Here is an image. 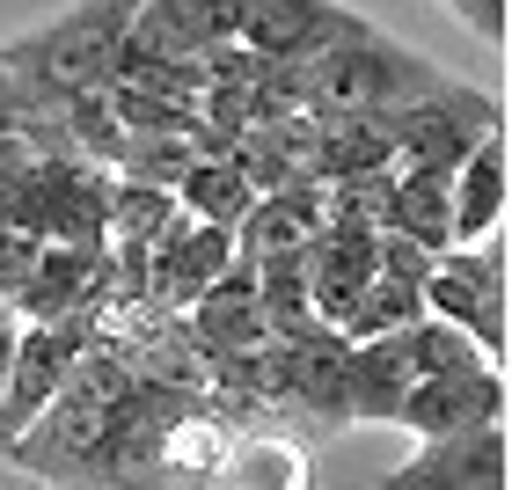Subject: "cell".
Listing matches in <instances>:
<instances>
[{
  "label": "cell",
  "instance_id": "cell-10",
  "mask_svg": "<svg viewBox=\"0 0 512 490\" xmlns=\"http://www.w3.org/2000/svg\"><path fill=\"white\" fill-rule=\"evenodd\" d=\"M286 410H308L315 425H352V410H344V337H337V330L293 337V359H286Z\"/></svg>",
  "mask_w": 512,
  "mask_h": 490
},
{
  "label": "cell",
  "instance_id": "cell-12",
  "mask_svg": "<svg viewBox=\"0 0 512 490\" xmlns=\"http://www.w3.org/2000/svg\"><path fill=\"white\" fill-rule=\"evenodd\" d=\"M447 176L454 169H403V176H388V220L381 227H403V235H417L425 249H454Z\"/></svg>",
  "mask_w": 512,
  "mask_h": 490
},
{
  "label": "cell",
  "instance_id": "cell-15",
  "mask_svg": "<svg viewBox=\"0 0 512 490\" xmlns=\"http://www.w3.org/2000/svg\"><path fill=\"white\" fill-rule=\"evenodd\" d=\"M147 8L161 15V30H169L176 44H213V37H235V0H147Z\"/></svg>",
  "mask_w": 512,
  "mask_h": 490
},
{
  "label": "cell",
  "instance_id": "cell-6",
  "mask_svg": "<svg viewBox=\"0 0 512 490\" xmlns=\"http://www.w3.org/2000/svg\"><path fill=\"white\" fill-rule=\"evenodd\" d=\"M403 432H469V425H505V366H469V373H417L395 410Z\"/></svg>",
  "mask_w": 512,
  "mask_h": 490
},
{
  "label": "cell",
  "instance_id": "cell-19",
  "mask_svg": "<svg viewBox=\"0 0 512 490\" xmlns=\"http://www.w3.org/2000/svg\"><path fill=\"white\" fill-rule=\"evenodd\" d=\"M447 8L469 22L483 44H505V30H512V0H447Z\"/></svg>",
  "mask_w": 512,
  "mask_h": 490
},
{
  "label": "cell",
  "instance_id": "cell-20",
  "mask_svg": "<svg viewBox=\"0 0 512 490\" xmlns=\"http://www.w3.org/2000/svg\"><path fill=\"white\" fill-rule=\"evenodd\" d=\"M15 337H22V308L0 293V381H8V359H15Z\"/></svg>",
  "mask_w": 512,
  "mask_h": 490
},
{
  "label": "cell",
  "instance_id": "cell-8",
  "mask_svg": "<svg viewBox=\"0 0 512 490\" xmlns=\"http://www.w3.org/2000/svg\"><path fill=\"white\" fill-rule=\"evenodd\" d=\"M410 381H417V366H410L403 330L344 337V410H352V425H395Z\"/></svg>",
  "mask_w": 512,
  "mask_h": 490
},
{
  "label": "cell",
  "instance_id": "cell-9",
  "mask_svg": "<svg viewBox=\"0 0 512 490\" xmlns=\"http://www.w3.org/2000/svg\"><path fill=\"white\" fill-rule=\"evenodd\" d=\"M447 198H454V242H491L505 227V125L483 132L476 147L454 161Z\"/></svg>",
  "mask_w": 512,
  "mask_h": 490
},
{
  "label": "cell",
  "instance_id": "cell-17",
  "mask_svg": "<svg viewBox=\"0 0 512 490\" xmlns=\"http://www.w3.org/2000/svg\"><path fill=\"white\" fill-rule=\"evenodd\" d=\"M37 242H44V235H30V227H8V220H0V293H15L22 278H30Z\"/></svg>",
  "mask_w": 512,
  "mask_h": 490
},
{
  "label": "cell",
  "instance_id": "cell-14",
  "mask_svg": "<svg viewBox=\"0 0 512 490\" xmlns=\"http://www.w3.org/2000/svg\"><path fill=\"white\" fill-rule=\"evenodd\" d=\"M249 198H256L249 176L227 154H198L191 169L176 176V205H183V213H198V220H220V227H235L249 213Z\"/></svg>",
  "mask_w": 512,
  "mask_h": 490
},
{
  "label": "cell",
  "instance_id": "cell-11",
  "mask_svg": "<svg viewBox=\"0 0 512 490\" xmlns=\"http://www.w3.org/2000/svg\"><path fill=\"white\" fill-rule=\"evenodd\" d=\"M256 308H264V330H271V337H315V330H330V322L315 315L308 256H300V249L256 256Z\"/></svg>",
  "mask_w": 512,
  "mask_h": 490
},
{
  "label": "cell",
  "instance_id": "cell-7",
  "mask_svg": "<svg viewBox=\"0 0 512 490\" xmlns=\"http://www.w3.org/2000/svg\"><path fill=\"white\" fill-rule=\"evenodd\" d=\"M183 322H191L198 352H256L271 330H264V308H256V264L249 256H227V264L205 278V293L183 308Z\"/></svg>",
  "mask_w": 512,
  "mask_h": 490
},
{
  "label": "cell",
  "instance_id": "cell-2",
  "mask_svg": "<svg viewBox=\"0 0 512 490\" xmlns=\"http://www.w3.org/2000/svg\"><path fill=\"white\" fill-rule=\"evenodd\" d=\"M381 125H388V161H381V169L403 176V169H454L483 132L505 125V110L483 96V88L439 74L425 88H410L403 103H388Z\"/></svg>",
  "mask_w": 512,
  "mask_h": 490
},
{
  "label": "cell",
  "instance_id": "cell-18",
  "mask_svg": "<svg viewBox=\"0 0 512 490\" xmlns=\"http://www.w3.org/2000/svg\"><path fill=\"white\" fill-rule=\"evenodd\" d=\"M44 103H52L44 88H22V81L8 74V66H0V139H8V132H22V125H30Z\"/></svg>",
  "mask_w": 512,
  "mask_h": 490
},
{
  "label": "cell",
  "instance_id": "cell-5",
  "mask_svg": "<svg viewBox=\"0 0 512 490\" xmlns=\"http://www.w3.org/2000/svg\"><path fill=\"white\" fill-rule=\"evenodd\" d=\"M366 30L359 8H337V0H235V37L249 52H264L271 66L286 59H308L322 44Z\"/></svg>",
  "mask_w": 512,
  "mask_h": 490
},
{
  "label": "cell",
  "instance_id": "cell-3",
  "mask_svg": "<svg viewBox=\"0 0 512 490\" xmlns=\"http://www.w3.org/2000/svg\"><path fill=\"white\" fill-rule=\"evenodd\" d=\"M425 315L461 322L483 352L505 366V256L483 242H454L425 271Z\"/></svg>",
  "mask_w": 512,
  "mask_h": 490
},
{
  "label": "cell",
  "instance_id": "cell-13",
  "mask_svg": "<svg viewBox=\"0 0 512 490\" xmlns=\"http://www.w3.org/2000/svg\"><path fill=\"white\" fill-rule=\"evenodd\" d=\"M417 315H425V286H417V278H395V271H374L359 286V300L344 308L337 337H388V330H410Z\"/></svg>",
  "mask_w": 512,
  "mask_h": 490
},
{
  "label": "cell",
  "instance_id": "cell-4",
  "mask_svg": "<svg viewBox=\"0 0 512 490\" xmlns=\"http://www.w3.org/2000/svg\"><path fill=\"white\" fill-rule=\"evenodd\" d=\"M505 483H512V439H505V425L425 432L403 469H388V490H505Z\"/></svg>",
  "mask_w": 512,
  "mask_h": 490
},
{
  "label": "cell",
  "instance_id": "cell-16",
  "mask_svg": "<svg viewBox=\"0 0 512 490\" xmlns=\"http://www.w3.org/2000/svg\"><path fill=\"white\" fill-rule=\"evenodd\" d=\"M308 469L278 447V439H235V454H227V469H220V483H300Z\"/></svg>",
  "mask_w": 512,
  "mask_h": 490
},
{
  "label": "cell",
  "instance_id": "cell-1",
  "mask_svg": "<svg viewBox=\"0 0 512 490\" xmlns=\"http://www.w3.org/2000/svg\"><path fill=\"white\" fill-rule=\"evenodd\" d=\"M139 0H74L66 15H52L44 30L15 37L0 66L22 81V88H44V96H74V88H96L110 81V59H118V37L132 22Z\"/></svg>",
  "mask_w": 512,
  "mask_h": 490
}]
</instances>
